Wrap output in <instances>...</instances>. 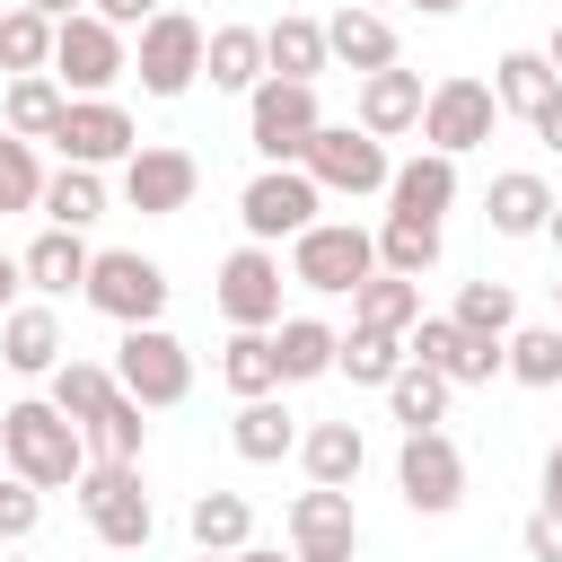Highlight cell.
<instances>
[{
    "label": "cell",
    "instance_id": "cell-17",
    "mask_svg": "<svg viewBox=\"0 0 562 562\" xmlns=\"http://www.w3.org/2000/svg\"><path fill=\"white\" fill-rule=\"evenodd\" d=\"M281 536H290V553H299V562H351V553H360V509H351V492L307 483V492L290 501Z\"/></svg>",
    "mask_w": 562,
    "mask_h": 562
},
{
    "label": "cell",
    "instance_id": "cell-34",
    "mask_svg": "<svg viewBox=\"0 0 562 562\" xmlns=\"http://www.w3.org/2000/svg\"><path fill=\"white\" fill-rule=\"evenodd\" d=\"M553 88H562V79H553L544 53H501V61H492V97H501V114H518V123H536Z\"/></svg>",
    "mask_w": 562,
    "mask_h": 562
},
{
    "label": "cell",
    "instance_id": "cell-42",
    "mask_svg": "<svg viewBox=\"0 0 562 562\" xmlns=\"http://www.w3.org/2000/svg\"><path fill=\"white\" fill-rule=\"evenodd\" d=\"M44 158H35V140H18V132H0V211H44Z\"/></svg>",
    "mask_w": 562,
    "mask_h": 562
},
{
    "label": "cell",
    "instance_id": "cell-25",
    "mask_svg": "<svg viewBox=\"0 0 562 562\" xmlns=\"http://www.w3.org/2000/svg\"><path fill=\"white\" fill-rule=\"evenodd\" d=\"M263 61H272V79L316 88V79L334 70V53H325V18H272V26H263Z\"/></svg>",
    "mask_w": 562,
    "mask_h": 562
},
{
    "label": "cell",
    "instance_id": "cell-36",
    "mask_svg": "<svg viewBox=\"0 0 562 562\" xmlns=\"http://www.w3.org/2000/svg\"><path fill=\"white\" fill-rule=\"evenodd\" d=\"M53 18H35V9H0V70L9 79H35V70H53Z\"/></svg>",
    "mask_w": 562,
    "mask_h": 562
},
{
    "label": "cell",
    "instance_id": "cell-23",
    "mask_svg": "<svg viewBox=\"0 0 562 562\" xmlns=\"http://www.w3.org/2000/svg\"><path fill=\"white\" fill-rule=\"evenodd\" d=\"M325 53H334L342 70H360V79H369V70H395V26H386L378 9H351V0H342V9L325 18Z\"/></svg>",
    "mask_w": 562,
    "mask_h": 562
},
{
    "label": "cell",
    "instance_id": "cell-1",
    "mask_svg": "<svg viewBox=\"0 0 562 562\" xmlns=\"http://www.w3.org/2000/svg\"><path fill=\"white\" fill-rule=\"evenodd\" d=\"M0 465H9L18 483H35V492H70L97 457H88L79 422H61V413H53V395H26V404H9V413H0Z\"/></svg>",
    "mask_w": 562,
    "mask_h": 562
},
{
    "label": "cell",
    "instance_id": "cell-57",
    "mask_svg": "<svg viewBox=\"0 0 562 562\" xmlns=\"http://www.w3.org/2000/svg\"><path fill=\"white\" fill-rule=\"evenodd\" d=\"M18 562H26V553H18Z\"/></svg>",
    "mask_w": 562,
    "mask_h": 562
},
{
    "label": "cell",
    "instance_id": "cell-19",
    "mask_svg": "<svg viewBox=\"0 0 562 562\" xmlns=\"http://www.w3.org/2000/svg\"><path fill=\"white\" fill-rule=\"evenodd\" d=\"M422 105H430L422 70H369V79H360V132H369V140L422 132Z\"/></svg>",
    "mask_w": 562,
    "mask_h": 562
},
{
    "label": "cell",
    "instance_id": "cell-30",
    "mask_svg": "<svg viewBox=\"0 0 562 562\" xmlns=\"http://www.w3.org/2000/svg\"><path fill=\"white\" fill-rule=\"evenodd\" d=\"M272 351H281V386H307V378L334 369L342 334H334L325 316H281V325H272Z\"/></svg>",
    "mask_w": 562,
    "mask_h": 562
},
{
    "label": "cell",
    "instance_id": "cell-40",
    "mask_svg": "<svg viewBox=\"0 0 562 562\" xmlns=\"http://www.w3.org/2000/svg\"><path fill=\"white\" fill-rule=\"evenodd\" d=\"M386 413H395L404 430H439V413H448V378L422 369V360H404L395 386H386Z\"/></svg>",
    "mask_w": 562,
    "mask_h": 562
},
{
    "label": "cell",
    "instance_id": "cell-18",
    "mask_svg": "<svg viewBox=\"0 0 562 562\" xmlns=\"http://www.w3.org/2000/svg\"><path fill=\"white\" fill-rule=\"evenodd\" d=\"M18 263H26V290L53 307V299H88V263H97V246H88L79 228H44Z\"/></svg>",
    "mask_w": 562,
    "mask_h": 562
},
{
    "label": "cell",
    "instance_id": "cell-41",
    "mask_svg": "<svg viewBox=\"0 0 562 562\" xmlns=\"http://www.w3.org/2000/svg\"><path fill=\"white\" fill-rule=\"evenodd\" d=\"M149 404H132V395H114L97 422H88V457H105V465H140V439H149V422H140Z\"/></svg>",
    "mask_w": 562,
    "mask_h": 562
},
{
    "label": "cell",
    "instance_id": "cell-20",
    "mask_svg": "<svg viewBox=\"0 0 562 562\" xmlns=\"http://www.w3.org/2000/svg\"><path fill=\"white\" fill-rule=\"evenodd\" d=\"M448 202H457V158H439V149H413L395 176H386V211L395 220H448Z\"/></svg>",
    "mask_w": 562,
    "mask_h": 562
},
{
    "label": "cell",
    "instance_id": "cell-29",
    "mask_svg": "<svg viewBox=\"0 0 562 562\" xmlns=\"http://www.w3.org/2000/svg\"><path fill=\"white\" fill-rule=\"evenodd\" d=\"M228 448H237L246 465H281V457L299 448V422H290V404H281V395H255V404H237V422H228Z\"/></svg>",
    "mask_w": 562,
    "mask_h": 562
},
{
    "label": "cell",
    "instance_id": "cell-45",
    "mask_svg": "<svg viewBox=\"0 0 562 562\" xmlns=\"http://www.w3.org/2000/svg\"><path fill=\"white\" fill-rule=\"evenodd\" d=\"M518 544H527V562H562V518H553V509H536V518L518 527Z\"/></svg>",
    "mask_w": 562,
    "mask_h": 562
},
{
    "label": "cell",
    "instance_id": "cell-53",
    "mask_svg": "<svg viewBox=\"0 0 562 562\" xmlns=\"http://www.w3.org/2000/svg\"><path fill=\"white\" fill-rule=\"evenodd\" d=\"M544 61H553V79H562V26H553V44H544Z\"/></svg>",
    "mask_w": 562,
    "mask_h": 562
},
{
    "label": "cell",
    "instance_id": "cell-33",
    "mask_svg": "<svg viewBox=\"0 0 562 562\" xmlns=\"http://www.w3.org/2000/svg\"><path fill=\"white\" fill-rule=\"evenodd\" d=\"M220 386H228L237 404L281 395V351H272V334H228V342H220Z\"/></svg>",
    "mask_w": 562,
    "mask_h": 562
},
{
    "label": "cell",
    "instance_id": "cell-35",
    "mask_svg": "<svg viewBox=\"0 0 562 562\" xmlns=\"http://www.w3.org/2000/svg\"><path fill=\"white\" fill-rule=\"evenodd\" d=\"M404 360H413V351H404V334H378V325H351V334H342V351H334V369H342L351 386H378V395L395 386V369H404Z\"/></svg>",
    "mask_w": 562,
    "mask_h": 562
},
{
    "label": "cell",
    "instance_id": "cell-24",
    "mask_svg": "<svg viewBox=\"0 0 562 562\" xmlns=\"http://www.w3.org/2000/svg\"><path fill=\"white\" fill-rule=\"evenodd\" d=\"M0 360L18 369V378H53L61 369V316L35 299V307H9L0 316Z\"/></svg>",
    "mask_w": 562,
    "mask_h": 562
},
{
    "label": "cell",
    "instance_id": "cell-55",
    "mask_svg": "<svg viewBox=\"0 0 562 562\" xmlns=\"http://www.w3.org/2000/svg\"><path fill=\"white\" fill-rule=\"evenodd\" d=\"M193 562H237V553H193Z\"/></svg>",
    "mask_w": 562,
    "mask_h": 562
},
{
    "label": "cell",
    "instance_id": "cell-15",
    "mask_svg": "<svg viewBox=\"0 0 562 562\" xmlns=\"http://www.w3.org/2000/svg\"><path fill=\"white\" fill-rule=\"evenodd\" d=\"M404 351H413L422 369H439L448 386H483V378H509V342H483V334H465L457 316H422V325L404 334Z\"/></svg>",
    "mask_w": 562,
    "mask_h": 562
},
{
    "label": "cell",
    "instance_id": "cell-48",
    "mask_svg": "<svg viewBox=\"0 0 562 562\" xmlns=\"http://www.w3.org/2000/svg\"><path fill=\"white\" fill-rule=\"evenodd\" d=\"M18 9H35V18H53V26H70V18H88V0H18Z\"/></svg>",
    "mask_w": 562,
    "mask_h": 562
},
{
    "label": "cell",
    "instance_id": "cell-46",
    "mask_svg": "<svg viewBox=\"0 0 562 562\" xmlns=\"http://www.w3.org/2000/svg\"><path fill=\"white\" fill-rule=\"evenodd\" d=\"M88 9H97L105 26H123V35H132V26H149V18L167 9V0H88Z\"/></svg>",
    "mask_w": 562,
    "mask_h": 562
},
{
    "label": "cell",
    "instance_id": "cell-32",
    "mask_svg": "<svg viewBox=\"0 0 562 562\" xmlns=\"http://www.w3.org/2000/svg\"><path fill=\"white\" fill-rule=\"evenodd\" d=\"M351 325L413 334V325H422V281H404V272H369V281L351 290Z\"/></svg>",
    "mask_w": 562,
    "mask_h": 562
},
{
    "label": "cell",
    "instance_id": "cell-49",
    "mask_svg": "<svg viewBox=\"0 0 562 562\" xmlns=\"http://www.w3.org/2000/svg\"><path fill=\"white\" fill-rule=\"evenodd\" d=\"M544 509H553V518H562V439H553V448H544Z\"/></svg>",
    "mask_w": 562,
    "mask_h": 562
},
{
    "label": "cell",
    "instance_id": "cell-12",
    "mask_svg": "<svg viewBox=\"0 0 562 562\" xmlns=\"http://www.w3.org/2000/svg\"><path fill=\"white\" fill-rule=\"evenodd\" d=\"M281 246H237L228 263H220V281H211V299H220V316L237 325V334H272L281 325Z\"/></svg>",
    "mask_w": 562,
    "mask_h": 562
},
{
    "label": "cell",
    "instance_id": "cell-4",
    "mask_svg": "<svg viewBox=\"0 0 562 562\" xmlns=\"http://www.w3.org/2000/svg\"><path fill=\"white\" fill-rule=\"evenodd\" d=\"M114 386H123L132 404L167 413V404L193 395V351H184L167 325H123V342H114Z\"/></svg>",
    "mask_w": 562,
    "mask_h": 562
},
{
    "label": "cell",
    "instance_id": "cell-47",
    "mask_svg": "<svg viewBox=\"0 0 562 562\" xmlns=\"http://www.w3.org/2000/svg\"><path fill=\"white\" fill-rule=\"evenodd\" d=\"M536 140H544V149H562V88L544 97V114H536Z\"/></svg>",
    "mask_w": 562,
    "mask_h": 562
},
{
    "label": "cell",
    "instance_id": "cell-38",
    "mask_svg": "<svg viewBox=\"0 0 562 562\" xmlns=\"http://www.w3.org/2000/svg\"><path fill=\"white\" fill-rule=\"evenodd\" d=\"M430 263H439V228H430V220H395V211H386V220H378V272L422 281Z\"/></svg>",
    "mask_w": 562,
    "mask_h": 562
},
{
    "label": "cell",
    "instance_id": "cell-54",
    "mask_svg": "<svg viewBox=\"0 0 562 562\" xmlns=\"http://www.w3.org/2000/svg\"><path fill=\"white\" fill-rule=\"evenodd\" d=\"M544 237H553V246H562V202H553V220H544Z\"/></svg>",
    "mask_w": 562,
    "mask_h": 562
},
{
    "label": "cell",
    "instance_id": "cell-3",
    "mask_svg": "<svg viewBox=\"0 0 562 562\" xmlns=\"http://www.w3.org/2000/svg\"><path fill=\"white\" fill-rule=\"evenodd\" d=\"M316 211H325V193H316V176H307V167H255V176H246V193H237L246 246H290V237H307V228H316Z\"/></svg>",
    "mask_w": 562,
    "mask_h": 562
},
{
    "label": "cell",
    "instance_id": "cell-37",
    "mask_svg": "<svg viewBox=\"0 0 562 562\" xmlns=\"http://www.w3.org/2000/svg\"><path fill=\"white\" fill-rule=\"evenodd\" d=\"M44 220H53V228H88V220H105V176H97V167H53V184H44Z\"/></svg>",
    "mask_w": 562,
    "mask_h": 562
},
{
    "label": "cell",
    "instance_id": "cell-52",
    "mask_svg": "<svg viewBox=\"0 0 562 562\" xmlns=\"http://www.w3.org/2000/svg\"><path fill=\"white\" fill-rule=\"evenodd\" d=\"M413 9H422V18H457L465 0H413Z\"/></svg>",
    "mask_w": 562,
    "mask_h": 562
},
{
    "label": "cell",
    "instance_id": "cell-11",
    "mask_svg": "<svg viewBox=\"0 0 562 562\" xmlns=\"http://www.w3.org/2000/svg\"><path fill=\"white\" fill-rule=\"evenodd\" d=\"M307 176H316V193H386V176H395V158H386V140H369L360 123H325L316 140H307V158H299Z\"/></svg>",
    "mask_w": 562,
    "mask_h": 562
},
{
    "label": "cell",
    "instance_id": "cell-44",
    "mask_svg": "<svg viewBox=\"0 0 562 562\" xmlns=\"http://www.w3.org/2000/svg\"><path fill=\"white\" fill-rule=\"evenodd\" d=\"M35 527H44V492L18 483V474H0V544H26Z\"/></svg>",
    "mask_w": 562,
    "mask_h": 562
},
{
    "label": "cell",
    "instance_id": "cell-2",
    "mask_svg": "<svg viewBox=\"0 0 562 562\" xmlns=\"http://www.w3.org/2000/svg\"><path fill=\"white\" fill-rule=\"evenodd\" d=\"M369 272H378V228L360 220H316L307 237H290V281L316 299H351Z\"/></svg>",
    "mask_w": 562,
    "mask_h": 562
},
{
    "label": "cell",
    "instance_id": "cell-10",
    "mask_svg": "<svg viewBox=\"0 0 562 562\" xmlns=\"http://www.w3.org/2000/svg\"><path fill=\"white\" fill-rule=\"evenodd\" d=\"M492 123H501V97H492V79H465V70H448V79L430 88V105H422V149H439V158H465V149H483V140H492Z\"/></svg>",
    "mask_w": 562,
    "mask_h": 562
},
{
    "label": "cell",
    "instance_id": "cell-39",
    "mask_svg": "<svg viewBox=\"0 0 562 562\" xmlns=\"http://www.w3.org/2000/svg\"><path fill=\"white\" fill-rule=\"evenodd\" d=\"M448 316H457L465 334H483V342H509V334H518V290H509V281H465Z\"/></svg>",
    "mask_w": 562,
    "mask_h": 562
},
{
    "label": "cell",
    "instance_id": "cell-31",
    "mask_svg": "<svg viewBox=\"0 0 562 562\" xmlns=\"http://www.w3.org/2000/svg\"><path fill=\"white\" fill-rule=\"evenodd\" d=\"M184 527H193V553H246V544H255V509H246V492H193Z\"/></svg>",
    "mask_w": 562,
    "mask_h": 562
},
{
    "label": "cell",
    "instance_id": "cell-5",
    "mask_svg": "<svg viewBox=\"0 0 562 562\" xmlns=\"http://www.w3.org/2000/svg\"><path fill=\"white\" fill-rule=\"evenodd\" d=\"M79 509H88V527H97V544H114V553H140L149 536H158V509H149V492H140V465H88L79 483Z\"/></svg>",
    "mask_w": 562,
    "mask_h": 562
},
{
    "label": "cell",
    "instance_id": "cell-8",
    "mask_svg": "<svg viewBox=\"0 0 562 562\" xmlns=\"http://www.w3.org/2000/svg\"><path fill=\"white\" fill-rule=\"evenodd\" d=\"M202 53H211V26L184 18V9H158V18L140 26V44H132V79H140L149 97H184V88L202 79Z\"/></svg>",
    "mask_w": 562,
    "mask_h": 562
},
{
    "label": "cell",
    "instance_id": "cell-16",
    "mask_svg": "<svg viewBox=\"0 0 562 562\" xmlns=\"http://www.w3.org/2000/svg\"><path fill=\"white\" fill-rule=\"evenodd\" d=\"M53 149H61V167H97V176H105V167H123V158L140 149V132H132V114H123L114 97H70Z\"/></svg>",
    "mask_w": 562,
    "mask_h": 562
},
{
    "label": "cell",
    "instance_id": "cell-21",
    "mask_svg": "<svg viewBox=\"0 0 562 562\" xmlns=\"http://www.w3.org/2000/svg\"><path fill=\"white\" fill-rule=\"evenodd\" d=\"M483 220H492V237H544V220H553V184H544L536 167H509V176H492Z\"/></svg>",
    "mask_w": 562,
    "mask_h": 562
},
{
    "label": "cell",
    "instance_id": "cell-27",
    "mask_svg": "<svg viewBox=\"0 0 562 562\" xmlns=\"http://www.w3.org/2000/svg\"><path fill=\"white\" fill-rule=\"evenodd\" d=\"M61 114H70V88H61L53 70L9 79V97H0V132H18V140H53V132H61Z\"/></svg>",
    "mask_w": 562,
    "mask_h": 562
},
{
    "label": "cell",
    "instance_id": "cell-28",
    "mask_svg": "<svg viewBox=\"0 0 562 562\" xmlns=\"http://www.w3.org/2000/svg\"><path fill=\"white\" fill-rule=\"evenodd\" d=\"M44 395H53V413L79 422V439H88V422H97L123 386H114V360H61V369L44 378Z\"/></svg>",
    "mask_w": 562,
    "mask_h": 562
},
{
    "label": "cell",
    "instance_id": "cell-9",
    "mask_svg": "<svg viewBox=\"0 0 562 562\" xmlns=\"http://www.w3.org/2000/svg\"><path fill=\"white\" fill-rule=\"evenodd\" d=\"M88 307L114 325H158L167 316V263H149L140 246H105L88 263Z\"/></svg>",
    "mask_w": 562,
    "mask_h": 562
},
{
    "label": "cell",
    "instance_id": "cell-13",
    "mask_svg": "<svg viewBox=\"0 0 562 562\" xmlns=\"http://www.w3.org/2000/svg\"><path fill=\"white\" fill-rule=\"evenodd\" d=\"M395 492H404V509L448 518V509L465 501V457H457V439H448V430H404V448H395Z\"/></svg>",
    "mask_w": 562,
    "mask_h": 562
},
{
    "label": "cell",
    "instance_id": "cell-56",
    "mask_svg": "<svg viewBox=\"0 0 562 562\" xmlns=\"http://www.w3.org/2000/svg\"><path fill=\"white\" fill-rule=\"evenodd\" d=\"M553 299H562V281H553Z\"/></svg>",
    "mask_w": 562,
    "mask_h": 562
},
{
    "label": "cell",
    "instance_id": "cell-50",
    "mask_svg": "<svg viewBox=\"0 0 562 562\" xmlns=\"http://www.w3.org/2000/svg\"><path fill=\"white\" fill-rule=\"evenodd\" d=\"M18 281H26V263H18V255H9V246H0V316H9V307H18Z\"/></svg>",
    "mask_w": 562,
    "mask_h": 562
},
{
    "label": "cell",
    "instance_id": "cell-26",
    "mask_svg": "<svg viewBox=\"0 0 562 562\" xmlns=\"http://www.w3.org/2000/svg\"><path fill=\"white\" fill-rule=\"evenodd\" d=\"M202 79H211V88H228V97H255V88L272 79V61H263V26H211Z\"/></svg>",
    "mask_w": 562,
    "mask_h": 562
},
{
    "label": "cell",
    "instance_id": "cell-22",
    "mask_svg": "<svg viewBox=\"0 0 562 562\" xmlns=\"http://www.w3.org/2000/svg\"><path fill=\"white\" fill-rule=\"evenodd\" d=\"M299 465H307V483L351 492V483H360V465H369L360 422H307V430H299Z\"/></svg>",
    "mask_w": 562,
    "mask_h": 562
},
{
    "label": "cell",
    "instance_id": "cell-43",
    "mask_svg": "<svg viewBox=\"0 0 562 562\" xmlns=\"http://www.w3.org/2000/svg\"><path fill=\"white\" fill-rule=\"evenodd\" d=\"M509 378L518 386H562V325H518L509 334Z\"/></svg>",
    "mask_w": 562,
    "mask_h": 562
},
{
    "label": "cell",
    "instance_id": "cell-7",
    "mask_svg": "<svg viewBox=\"0 0 562 562\" xmlns=\"http://www.w3.org/2000/svg\"><path fill=\"white\" fill-rule=\"evenodd\" d=\"M53 79H61L70 97H114V79H132V35L105 26L97 9L70 18V26L53 35Z\"/></svg>",
    "mask_w": 562,
    "mask_h": 562
},
{
    "label": "cell",
    "instance_id": "cell-14",
    "mask_svg": "<svg viewBox=\"0 0 562 562\" xmlns=\"http://www.w3.org/2000/svg\"><path fill=\"white\" fill-rule=\"evenodd\" d=\"M193 193H202V158H193V149H176V140H140V149L123 158V202H132L140 220H176Z\"/></svg>",
    "mask_w": 562,
    "mask_h": 562
},
{
    "label": "cell",
    "instance_id": "cell-51",
    "mask_svg": "<svg viewBox=\"0 0 562 562\" xmlns=\"http://www.w3.org/2000/svg\"><path fill=\"white\" fill-rule=\"evenodd\" d=\"M237 562H299V553H281V544H246Z\"/></svg>",
    "mask_w": 562,
    "mask_h": 562
},
{
    "label": "cell",
    "instance_id": "cell-6",
    "mask_svg": "<svg viewBox=\"0 0 562 562\" xmlns=\"http://www.w3.org/2000/svg\"><path fill=\"white\" fill-rule=\"evenodd\" d=\"M316 132H325L316 88H299V79H263V88L246 97V140H255V158H263V167H299Z\"/></svg>",
    "mask_w": 562,
    "mask_h": 562
}]
</instances>
